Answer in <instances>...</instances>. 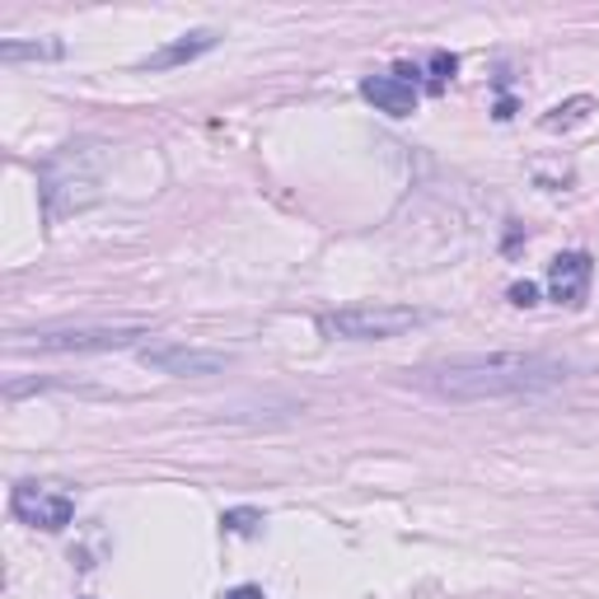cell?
Here are the masks:
<instances>
[{
  "label": "cell",
  "instance_id": "obj_11",
  "mask_svg": "<svg viewBox=\"0 0 599 599\" xmlns=\"http://www.w3.org/2000/svg\"><path fill=\"white\" fill-rule=\"evenodd\" d=\"M230 534H253L263 525V510H225V520H221Z\"/></svg>",
  "mask_w": 599,
  "mask_h": 599
},
{
  "label": "cell",
  "instance_id": "obj_14",
  "mask_svg": "<svg viewBox=\"0 0 599 599\" xmlns=\"http://www.w3.org/2000/svg\"><path fill=\"white\" fill-rule=\"evenodd\" d=\"M221 599H267L258 586H234V590H225Z\"/></svg>",
  "mask_w": 599,
  "mask_h": 599
},
{
  "label": "cell",
  "instance_id": "obj_5",
  "mask_svg": "<svg viewBox=\"0 0 599 599\" xmlns=\"http://www.w3.org/2000/svg\"><path fill=\"white\" fill-rule=\"evenodd\" d=\"M141 366L160 370V375H179V379H202V375L230 370V356L225 352H211V347H183V342H164V347H145L141 352Z\"/></svg>",
  "mask_w": 599,
  "mask_h": 599
},
{
  "label": "cell",
  "instance_id": "obj_10",
  "mask_svg": "<svg viewBox=\"0 0 599 599\" xmlns=\"http://www.w3.org/2000/svg\"><path fill=\"white\" fill-rule=\"evenodd\" d=\"M24 57H61V42H0V61H24Z\"/></svg>",
  "mask_w": 599,
  "mask_h": 599
},
{
  "label": "cell",
  "instance_id": "obj_6",
  "mask_svg": "<svg viewBox=\"0 0 599 599\" xmlns=\"http://www.w3.org/2000/svg\"><path fill=\"white\" fill-rule=\"evenodd\" d=\"M10 506H14V516L24 520V525L48 529V534L67 529L71 516H75V501L67 497V491L42 487V483H19V487H14V497H10Z\"/></svg>",
  "mask_w": 599,
  "mask_h": 599
},
{
  "label": "cell",
  "instance_id": "obj_1",
  "mask_svg": "<svg viewBox=\"0 0 599 599\" xmlns=\"http://www.w3.org/2000/svg\"><path fill=\"white\" fill-rule=\"evenodd\" d=\"M567 379V361L539 352H487V356H449L436 366L413 370L422 394H436L449 403H478V398H510V394H544Z\"/></svg>",
  "mask_w": 599,
  "mask_h": 599
},
{
  "label": "cell",
  "instance_id": "obj_13",
  "mask_svg": "<svg viewBox=\"0 0 599 599\" xmlns=\"http://www.w3.org/2000/svg\"><path fill=\"white\" fill-rule=\"evenodd\" d=\"M510 305H520V309L539 305V286H534V282H516V286H510Z\"/></svg>",
  "mask_w": 599,
  "mask_h": 599
},
{
  "label": "cell",
  "instance_id": "obj_2",
  "mask_svg": "<svg viewBox=\"0 0 599 599\" xmlns=\"http://www.w3.org/2000/svg\"><path fill=\"white\" fill-rule=\"evenodd\" d=\"M84 160H94L90 145H67L61 155H52L48 164H42V197H48V216L52 221L99 197V164L80 169Z\"/></svg>",
  "mask_w": 599,
  "mask_h": 599
},
{
  "label": "cell",
  "instance_id": "obj_12",
  "mask_svg": "<svg viewBox=\"0 0 599 599\" xmlns=\"http://www.w3.org/2000/svg\"><path fill=\"white\" fill-rule=\"evenodd\" d=\"M455 71H459V61L449 57V52H436V57H432V94H440V90H445V80L455 75Z\"/></svg>",
  "mask_w": 599,
  "mask_h": 599
},
{
  "label": "cell",
  "instance_id": "obj_4",
  "mask_svg": "<svg viewBox=\"0 0 599 599\" xmlns=\"http://www.w3.org/2000/svg\"><path fill=\"white\" fill-rule=\"evenodd\" d=\"M432 314L408 309V305H352V309H337L324 318V333L333 337H347V342H384V337H398L417 324H426Z\"/></svg>",
  "mask_w": 599,
  "mask_h": 599
},
{
  "label": "cell",
  "instance_id": "obj_7",
  "mask_svg": "<svg viewBox=\"0 0 599 599\" xmlns=\"http://www.w3.org/2000/svg\"><path fill=\"white\" fill-rule=\"evenodd\" d=\"M417 71L413 67H398L394 75H366L361 80V94H366L379 113L389 118H413L417 113Z\"/></svg>",
  "mask_w": 599,
  "mask_h": 599
},
{
  "label": "cell",
  "instance_id": "obj_3",
  "mask_svg": "<svg viewBox=\"0 0 599 599\" xmlns=\"http://www.w3.org/2000/svg\"><path fill=\"white\" fill-rule=\"evenodd\" d=\"M145 324H84V328H38V333H14V347H38V352H122L141 342Z\"/></svg>",
  "mask_w": 599,
  "mask_h": 599
},
{
  "label": "cell",
  "instance_id": "obj_9",
  "mask_svg": "<svg viewBox=\"0 0 599 599\" xmlns=\"http://www.w3.org/2000/svg\"><path fill=\"white\" fill-rule=\"evenodd\" d=\"M221 42V33L216 29H197V33H183V38H174L169 48H160V52H150V57H141V71H169V67H183V61H197L202 52H211Z\"/></svg>",
  "mask_w": 599,
  "mask_h": 599
},
{
  "label": "cell",
  "instance_id": "obj_8",
  "mask_svg": "<svg viewBox=\"0 0 599 599\" xmlns=\"http://www.w3.org/2000/svg\"><path fill=\"white\" fill-rule=\"evenodd\" d=\"M590 276H595L590 253H558V258L548 263V291H552L558 305L581 309L586 305V291H590Z\"/></svg>",
  "mask_w": 599,
  "mask_h": 599
}]
</instances>
